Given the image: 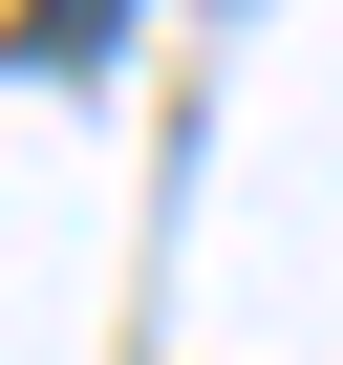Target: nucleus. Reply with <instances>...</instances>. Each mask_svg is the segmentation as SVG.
Here are the masks:
<instances>
[{
	"mask_svg": "<svg viewBox=\"0 0 343 365\" xmlns=\"http://www.w3.org/2000/svg\"><path fill=\"white\" fill-rule=\"evenodd\" d=\"M107 22L129 0H22V65H107Z\"/></svg>",
	"mask_w": 343,
	"mask_h": 365,
	"instance_id": "nucleus-1",
	"label": "nucleus"
}]
</instances>
